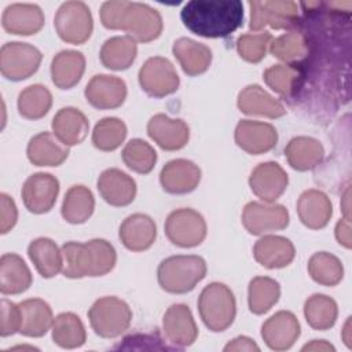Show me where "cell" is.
Segmentation results:
<instances>
[{"mask_svg": "<svg viewBox=\"0 0 352 352\" xmlns=\"http://www.w3.org/2000/svg\"><path fill=\"white\" fill-rule=\"evenodd\" d=\"M180 19L201 37H226L242 25L243 4L239 0H191L183 6Z\"/></svg>", "mask_w": 352, "mask_h": 352, "instance_id": "6da1fadb", "label": "cell"}, {"mask_svg": "<svg viewBox=\"0 0 352 352\" xmlns=\"http://www.w3.org/2000/svg\"><path fill=\"white\" fill-rule=\"evenodd\" d=\"M100 21L106 29L124 30L139 43H150L160 37L164 23L161 14L144 3L110 0L100 7Z\"/></svg>", "mask_w": 352, "mask_h": 352, "instance_id": "7a4b0ae2", "label": "cell"}, {"mask_svg": "<svg viewBox=\"0 0 352 352\" xmlns=\"http://www.w3.org/2000/svg\"><path fill=\"white\" fill-rule=\"evenodd\" d=\"M62 274L72 279L84 276H103L109 274L117 261L114 246L106 239H91L88 242H66L62 246Z\"/></svg>", "mask_w": 352, "mask_h": 352, "instance_id": "3957f363", "label": "cell"}, {"mask_svg": "<svg viewBox=\"0 0 352 352\" xmlns=\"http://www.w3.org/2000/svg\"><path fill=\"white\" fill-rule=\"evenodd\" d=\"M206 275V263L195 254H177L162 260L157 270L162 290L173 294L191 292Z\"/></svg>", "mask_w": 352, "mask_h": 352, "instance_id": "277c9868", "label": "cell"}, {"mask_svg": "<svg viewBox=\"0 0 352 352\" xmlns=\"http://www.w3.org/2000/svg\"><path fill=\"white\" fill-rule=\"evenodd\" d=\"M198 311L204 324L210 331L227 330L236 314V302L231 289L220 282L209 283L199 294Z\"/></svg>", "mask_w": 352, "mask_h": 352, "instance_id": "5b68a950", "label": "cell"}, {"mask_svg": "<svg viewBox=\"0 0 352 352\" xmlns=\"http://www.w3.org/2000/svg\"><path fill=\"white\" fill-rule=\"evenodd\" d=\"M88 319L95 334L103 338H114L128 330L132 311L124 300L106 296L92 304L88 311Z\"/></svg>", "mask_w": 352, "mask_h": 352, "instance_id": "8992f818", "label": "cell"}, {"mask_svg": "<svg viewBox=\"0 0 352 352\" xmlns=\"http://www.w3.org/2000/svg\"><path fill=\"white\" fill-rule=\"evenodd\" d=\"M54 25L58 36L69 44L85 43L94 30V21L89 7L84 1L63 3L54 18Z\"/></svg>", "mask_w": 352, "mask_h": 352, "instance_id": "52a82bcc", "label": "cell"}, {"mask_svg": "<svg viewBox=\"0 0 352 352\" xmlns=\"http://www.w3.org/2000/svg\"><path fill=\"white\" fill-rule=\"evenodd\" d=\"M41 59V52L32 44L6 43L0 50V72L7 80L22 81L37 72Z\"/></svg>", "mask_w": 352, "mask_h": 352, "instance_id": "ba28073f", "label": "cell"}, {"mask_svg": "<svg viewBox=\"0 0 352 352\" xmlns=\"http://www.w3.org/2000/svg\"><path fill=\"white\" fill-rule=\"evenodd\" d=\"M168 239L179 248H194L206 236V223L201 213L190 208H180L170 212L165 221Z\"/></svg>", "mask_w": 352, "mask_h": 352, "instance_id": "9c48e42d", "label": "cell"}, {"mask_svg": "<svg viewBox=\"0 0 352 352\" xmlns=\"http://www.w3.org/2000/svg\"><path fill=\"white\" fill-rule=\"evenodd\" d=\"M249 28L254 32L261 30L267 25L272 29H289L294 26L298 19V4L292 0H253L249 1Z\"/></svg>", "mask_w": 352, "mask_h": 352, "instance_id": "30bf717a", "label": "cell"}, {"mask_svg": "<svg viewBox=\"0 0 352 352\" xmlns=\"http://www.w3.org/2000/svg\"><path fill=\"white\" fill-rule=\"evenodd\" d=\"M139 84L147 95L164 98L177 91L180 80L170 60L164 56H153L140 67Z\"/></svg>", "mask_w": 352, "mask_h": 352, "instance_id": "8fae6325", "label": "cell"}, {"mask_svg": "<svg viewBox=\"0 0 352 352\" xmlns=\"http://www.w3.org/2000/svg\"><path fill=\"white\" fill-rule=\"evenodd\" d=\"M242 224L248 232L263 235L283 230L289 226V212L279 204L249 202L242 212Z\"/></svg>", "mask_w": 352, "mask_h": 352, "instance_id": "7c38bea8", "label": "cell"}, {"mask_svg": "<svg viewBox=\"0 0 352 352\" xmlns=\"http://www.w3.org/2000/svg\"><path fill=\"white\" fill-rule=\"evenodd\" d=\"M59 192V182L51 173L38 172L29 176L22 186V201L32 213L41 214L52 209Z\"/></svg>", "mask_w": 352, "mask_h": 352, "instance_id": "4fadbf2b", "label": "cell"}, {"mask_svg": "<svg viewBox=\"0 0 352 352\" xmlns=\"http://www.w3.org/2000/svg\"><path fill=\"white\" fill-rule=\"evenodd\" d=\"M289 183L285 169L272 161L258 164L249 176L250 190L267 204L275 202L286 190Z\"/></svg>", "mask_w": 352, "mask_h": 352, "instance_id": "5bb4252c", "label": "cell"}, {"mask_svg": "<svg viewBox=\"0 0 352 352\" xmlns=\"http://www.w3.org/2000/svg\"><path fill=\"white\" fill-rule=\"evenodd\" d=\"M235 143L243 151L258 155L272 150L278 142L274 125L253 120H241L235 128Z\"/></svg>", "mask_w": 352, "mask_h": 352, "instance_id": "9a60e30c", "label": "cell"}, {"mask_svg": "<svg viewBox=\"0 0 352 352\" xmlns=\"http://www.w3.org/2000/svg\"><path fill=\"white\" fill-rule=\"evenodd\" d=\"M84 95L91 106L99 110L120 107L126 98V84L117 76L96 74L85 87Z\"/></svg>", "mask_w": 352, "mask_h": 352, "instance_id": "2e32d148", "label": "cell"}, {"mask_svg": "<svg viewBox=\"0 0 352 352\" xmlns=\"http://www.w3.org/2000/svg\"><path fill=\"white\" fill-rule=\"evenodd\" d=\"M300 323L290 311H279L268 318L261 326V337L268 348L286 351L300 337Z\"/></svg>", "mask_w": 352, "mask_h": 352, "instance_id": "e0dca14e", "label": "cell"}, {"mask_svg": "<svg viewBox=\"0 0 352 352\" xmlns=\"http://www.w3.org/2000/svg\"><path fill=\"white\" fill-rule=\"evenodd\" d=\"M165 338L176 346H188L198 337V329L190 308L186 304L170 305L162 318Z\"/></svg>", "mask_w": 352, "mask_h": 352, "instance_id": "ac0fdd59", "label": "cell"}, {"mask_svg": "<svg viewBox=\"0 0 352 352\" xmlns=\"http://www.w3.org/2000/svg\"><path fill=\"white\" fill-rule=\"evenodd\" d=\"M148 136L166 151L183 148L190 139V128L180 118H169L165 114H155L147 122Z\"/></svg>", "mask_w": 352, "mask_h": 352, "instance_id": "d6986e66", "label": "cell"}, {"mask_svg": "<svg viewBox=\"0 0 352 352\" xmlns=\"http://www.w3.org/2000/svg\"><path fill=\"white\" fill-rule=\"evenodd\" d=\"M201 182V169L192 161L172 160L161 169L160 183L169 194H187L194 191Z\"/></svg>", "mask_w": 352, "mask_h": 352, "instance_id": "ffe728a7", "label": "cell"}, {"mask_svg": "<svg viewBox=\"0 0 352 352\" xmlns=\"http://www.w3.org/2000/svg\"><path fill=\"white\" fill-rule=\"evenodd\" d=\"M1 23L4 30L11 34H36L44 26V12L37 4L14 3L4 8Z\"/></svg>", "mask_w": 352, "mask_h": 352, "instance_id": "44dd1931", "label": "cell"}, {"mask_svg": "<svg viewBox=\"0 0 352 352\" xmlns=\"http://www.w3.org/2000/svg\"><path fill=\"white\" fill-rule=\"evenodd\" d=\"M98 190L100 197L111 206H126L136 197L135 180L117 168H110L100 173Z\"/></svg>", "mask_w": 352, "mask_h": 352, "instance_id": "7402d4cb", "label": "cell"}, {"mask_svg": "<svg viewBox=\"0 0 352 352\" xmlns=\"http://www.w3.org/2000/svg\"><path fill=\"white\" fill-rule=\"evenodd\" d=\"M118 236L128 250L143 252L154 243L157 238V226L150 216L133 213L121 223Z\"/></svg>", "mask_w": 352, "mask_h": 352, "instance_id": "603a6c76", "label": "cell"}, {"mask_svg": "<svg viewBox=\"0 0 352 352\" xmlns=\"http://www.w3.org/2000/svg\"><path fill=\"white\" fill-rule=\"evenodd\" d=\"M253 256L256 261L270 270L287 267L294 256V245L290 239L280 235H264L253 248Z\"/></svg>", "mask_w": 352, "mask_h": 352, "instance_id": "cb8c5ba5", "label": "cell"}, {"mask_svg": "<svg viewBox=\"0 0 352 352\" xmlns=\"http://www.w3.org/2000/svg\"><path fill=\"white\" fill-rule=\"evenodd\" d=\"M297 213L301 223L311 230H320L327 226L333 205L330 198L320 190H307L297 201Z\"/></svg>", "mask_w": 352, "mask_h": 352, "instance_id": "d4e9b609", "label": "cell"}, {"mask_svg": "<svg viewBox=\"0 0 352 352\" xmlns=\"http://www.w3.org/2000/svg\"><path fill=\"white\" fill-rule=\"evenodd\" d=\"M236 104L248 116L279 118L286 114L285 106L257 84L245 87L238 95Z\"/></svg>", "mask_w": 352, "mask_h": 352, "instance_id": "484cf974", "label": "cell"}, {"mask_svg": "<svg viewBox=\"0 0 352 352\" xmlns=\"http://www.w3.org/2000/svg\"><path fill=\"white\" fill-rule=\"evenodd\" d=\"M26 154L36 166H58L67 158L69 147L54 133L40 132L29 140Z\"/></svg>", "mask_w": 352, "mask_h": 352, "instance_id": "4316f807", "label": "cell"}, {"mask_svg": "<svg viewBox=\"0 0 352 352\" xmlns=\"http://www.w3.org/2000/svg\"><path fill=\"white\" fill-rule=\"evenodd\" d=\"M172 52L187 76L205 73L212 62V51L202 43L188 37H180L173 43Z\"/></svg>", "mask_w": 352, "mask_h": 352, "instance_id": "83f0119b", "label": "cell"}, {"mask_svg": "<svg viewBox=\"0 0 352 352\" xmlns=\"http://www.w3.org/2000/svg\"><path fill=\"white\" fill-rule=\"evenodd\" d=\"M89 122L76 107H63L52 118L54 135L67 147L80 144L88 135Z\"/></svg>", "mask_w": 352, "mask_h": 352, "instance_id": "f1b7e54d", "label": "cell"}, {"mask_svg": "<svg viewBox=\"0 0 352 352\" xmlns=\"http://www.w3.org/2000/svg\"><path fill=\"white\" fill-rule=\"evenodd\" d=\"M33 282L32 272L23 258L15 253H4L0 258V292L3 294H21Z\"/></svg>", "mask_w": 352, "mask_h": 352, "instance_id": "f546056e", "label": "cell"}, {"mask_svg": "<svg viewBox=\"0 0 352 352\" xmlns=\"http://www.w3.org/2000/svg\"><path fill=\"white\" fill-rule=\"evenodd\" d=\"M85 70V58L74 50L58 52L51 62L52 82L60 89L73 88L82 77Z\"/></svg>", "mask_w": 352, "mask_h": 352, "instance_id": "4dcf8cb0", "label": "cell"}, {"mask_svg": "<svg viewBox=\"0 0 352 352\" xmlns=\"http://www.w3.org/2000/svg\"><path fill=\"white\" fill-rule=\"evenodd\" d=\"M21 329L19 333L26 337H41L54 324L52 309L41 298H28L19 302Z\"/></svg>", "mask_w": 352, "mask_h": 352, "instance_id": "1f68e13d", "label": "cell"}, {"mask_svg": "<svg viewBox=\"0 0 352 352\" xmlns=\"http://www.w3.org/2000/svg\"><path fill=\"white\" fill-rule=\"evenodd\" d=\"M285 155L293 169L304 172L314 169L322 162L324 150L319 140L309 136H297L285 147Z\"/></svg>", "mask_w": 352, "mask_h": 352, "instance_id": "d6a6232c", "label": "cell"}, {"mask_svg": "<svg viewBox=\"0 0 352 352\" xmlns=\"http://www.w3.org/2000/svg\"><path fill=\"white\" fill-rule=\"evenodd\" d=\"M265 84L283 99H293L304 84V72L298 65H274L264 70Z\"/></svg>", "mask_w": 352, "mask_h": 352, "instance_id": "836d02e7", "label": "cell"}, {"mask_svg": "<svg viewBox=\"0 0 352 352\" xmlns=\"http://www.w3.org/2000/svg\"><path fill=\"white\" fill-rule=\"evenodd\" d=\"M28 256L43 278H54L63 268L62 250L50 238H37L28 246Z\"/></svg>", "mask_w": 352, "mask_h": 352, "instance_id": "e575fe53", "label": "cell"}, {"mask_svg": "<svg viewBox=\"0 0 352 352\" xmlns=\"http://www.w3.org/2000/svg\"><path fill=\"white\" fill-rule=\"evenodd\" d=\"M311 51V44L308 34L301 30H292L285 33L270 44V52L286 62V65H301L305 58H308Z\"/></svg>", "mask_w": 352, "mask_h": 352, "instance_id": "d590c367", "label": "cell"}, {"mask_svg": "<svg viewBox=\"0 0 352 352\" xmlns=\"http://www.w3.org/2000/svg\"><path fill=\"white\" fill-rule=\"evenodd\" d=\"M138 54L136 41L129 36H114L107 38L100 48V62L110 70L128 69Z\"/></svg>", "mask_w": 352, "mask_h": 352, "instance_id": "8d00e7d4", "label": "cell"}, {"mask_svg": "<svg viewBox=\"0 0 352 352\" xmlns=\"http://www.w3.org/2000/svg\"><path fill=\"white\" fill-rule=\"evenodd\" d=\"M95 198L92 191L85 186H72L65 194L62 204V217L70 224H82L94 213Z\"/></svg>", "mask_w": 352, "mask_h": 352, "instance_id": "74e56055", "label": "cell"}, {"mask_svg": "<svg viewBox=\"0 0 352 352\" xmlns=\"http://www.w3.org/2000/svg\"><path fill=\"white\" fill-rule=\"evenodd\" d=\"M52 340L65 349L81 346L87 340L85 327L81 319L73 312L59 314L52 324Z\"/></svg>", "mask_w": 352, "mask_h": 352, "instance_id": "f35d334b", "label": "cell"}, {"mask_svg": "<svg viewBox=\"0 0 352 352\" xmlns=\"http://www.w3.org/2000/svg\"><path fill=\"white\" fill-rule=\"evenodd\" d=\"M280 297L279 283L268 276H256L250 280L248 289L249 309L256 315L268 312Z\"/></svg>", "mask_w": 352, "mask_h": 352, "instance_id": "ab89813d", "label": "cell"}, {"mask_svg": "<svg viewBox=\"0 0 352 352\" xmlns=\"http://www.w3.org/2000/svg\"><path fill=\"white\" fill-rule=\"evenodd\" d=\"M338 315L337 302L326 294H312L304 304L307 323L315 330H329L334 326Z\"/></svg>", "mask_w": 352, "mask_h": 352, "instance_id": "60d3db41", "label": "cell"}, {"mask_svg": "<svg viewBox=\"0 0 352 352\" xmlns=\"http://www.w3.org/2000/svg\"><path fill=\"white\" fill-rule=\"evenodd\" d=\"M52 106V95L47 87L33 84L18 95V111L26 120L43 118Z\"/></svg>", "mask_w": 352, "mask_h": 352, "instance_id": "b9f144b4", "label": "cell"}, {"mask_svg": "<svg viewBox=\"0 0 352 352\" xmlns=\"http://www.w3.org/2000/svg\"><path fill=\"white\" fill-rule=\"evenodd\" d=\"M311 278L323 286H336L344 276V267L338 257L327 252H318L308 261Z\"/></svg>", "mask_w": 352, "mask_h": 352, "instance_id": "7bdbcfd3", "label": "cell"}, {"mask_svg": "<svg viewBox=\"0 0 352 352\" xmlns=\"http://www.w3.org/2000/svg\"><path fill=\"white\" fill-rule=\"evenodd\" d=\"M126 136V125L117 117H106L96 122L92 131V144L100 151H113Z\"/></svg>", "mask_w": 352, "mask_h": 352, "instance_id": "ee69618b", "label": "cell"}, {"mask_svg": "<svg viewBox=\"0 0 352 352\" xmlns=\"http://www.w3.org/2000/svg\"><path fill=\"white\" fill-rule=\"evenodd\" d=\"M124 164L133 172L140 175H147L153 170L157 162L155 150L143 139H132L129 140L122 153Z\"/></svg>", "mask_w": 352, "mask_h": 352, "instance_id": "f6af8a7d", "label": "cell"}, {"mask_svg": "<svg viewBox=\"0 0 352 352\" xmlns=\"http://www.w3.org/2000/svg\"><path fill=\"white\" fill-rule=\"evenodd\" d=\"M272 41V36L270 32L261 33H246L238 37L236 40V51L242 59L250 63L260 62L265 54L267 48Z\"/></svg>", "mask_w": 352, "mask_h": 352, "instance_id": "bcb514c9", "label": "cell"}, {"mask_svg": "<svg viewBox=\"0 0 352 352\" xmlns=\"http://www.w3.org/2000/svg\"><path fill=\"white\" fill-rule=\"evenodd\" d=\"M21 309L19 304H14L12 301L3 298L1 300V324H0V334L1 337L11 336L21 329Z\"/></svg>", "mask_w": 352, "mask_h": 352, "instance_id": "7dc6e473", "label": "cell"}, {"mask_svg": "<svg viewBox=\"0 0 352 352\" xmlns=\"http://www.w3.org/2000/svg\"><path fill=\"white\" fill-rule=\"evenodd\" d=\"M0 232L7 234L16 223L18 210L15 202L7 194L0 195Z\"/></svg>", "mask_w": 352, "mask_h": 352, "instance_id": "c3c4849f", "label": "cell"}, {"mask_svg": "<svg viewBox=\"0 0 352 352\" xmlns=\"http://www.w3.org/2000/svg\"><path fill=\"white\" fill-rule=\"evenodd\" d=\"M336 239L344 248L351 249L352 238H351V220L349 219H342L337 223V226H336Z\"/></svg>", "mask_w": 352, "mask_h": 352, "instance_id": "681fc988", "label": "cell"}, {"mask_svg": "<svg viewBox=\"0 0 352 352\" xmlns=\"http://www.w3.org/2000/svg\"><path fill=\"white\" fill-rule=\"evenodd\" d=\"M224 351L228 352V351H260L258 345L250 340L249 337H243V336H239L236 338H234L232 341H230L226 346H224Z\"/></svg>", "mask_w": 352, "mask_h": 352, "instance_id": "f907efd6", "label": "cell"}, {"mask_svg": "<svg viewBox=\"0 0 352 352\" xmlns=\"http://www.w3.org/2000/svg\"><path fill=\"white\" fill-rule=\"evenodd\" d=\"M302 351H334V346L327 344L326 341L314 340L311 344H307L302 346Z\"/></svg>", "mask_w": 352, "mask_h": 352, "instance_id": "816d5d0a", "label": "cell"}, {"mask_svg": "<svg viewBox=\"0 0 352 352\" xmlns=\"http://www.w3.org/2000/svg\"><path fill=\"white\" fill-rule=\"evenodd\" d=\"M344 341H345V344L351 348V338H349V318H348V320H346V323H345V327H344Z\"/></svg>", "mask_w": 352, "mask_h": 352, "instance_id": "f5cc1de1", "label": "cell"}]
</instances>
